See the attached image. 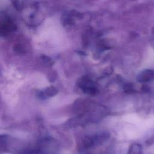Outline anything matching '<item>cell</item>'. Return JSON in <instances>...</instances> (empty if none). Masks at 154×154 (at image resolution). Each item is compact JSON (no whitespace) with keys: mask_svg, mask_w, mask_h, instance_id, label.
Instances as JSON below:
<instances>
[{"mask_svg":"<svg viewBox=\"0 0 154 154\" xmlns=\"http://www.w3.org/2000/svg\"><path fill=\"white\" fill-rule=\"evenodd\" d=\"M77 85L85 94L94 95L98 92L96 84L88 76L81 77L77 81Z\"/></svg>","mask_w":154,"mask_h":154,"instance_id":"cell-1","label":"cell"},{"mask_svg":"<svg viewBox=\"0 0 154 154\" xmlns=\"http://www.w3.org/2000/svg\"><path fill=\"white\" fill-rule=\"evenodd\" d=\"M41 59H42V60L45 62L46 63H48V64H52L53 63V61L52 60H51V58H49V57H47L46 55H42V57H41Z\"/></svg>","mask_w":154,"mask_h":154,"instance_id":"cell-7","label":"cell"},{"mask_svg":"<svg viewBox=\"0 0 154 154\" xmlns=\"http://www.w3.org/2000/svg\"><path fill=\"white\" fill-rule=\"evenodd\" d=\"M154 78V71L152 70H145L141 72L137 78L139 82H146Z\"/></svg>","mask_w":154,"mask_h":154,"instance_id":"cell-5","label":"cell"},{"mask_svg":"<svg viewBox=\"0 0 154 154\" xmlns=\"http://www.w3.org/2000/svg\"><path fill=\"white\" fill-rule=\"evenodd\" d=\"M123 88L126 92H128V93H130L134 90L133 86L131 84H126V85H125Z\"/></svg>","mask_w":154,"mask_h":154,"instance_id":"cell-8","label":"cell"},{"mask_svg":"<svg viewBox=\"0 0 154 154\" xmlns=\"http://www.w3.org/2000/svg\"><path fill=\"white\" fill-rule=\"evenodd\" d=\"M76 12L73 13V11L68 12L67 11L66 13H64L62 16V23L63 25L67 28L72 26L75 23V17Z\"/></svg>","mask_w":154,"mask_h":154,"instance_id":"cell-3","label":"cell"},{"mask_svg":"<svg viewBox=\"0 0 154 154\" xmlns=\"http://www.w3.org/2000/svg\"><path fill=\"white\" fill-rule=\"evenodd\" d=\"M141 149L140 146L137 144H132L128 152V154H141Z\"/></svg>","mask_w":154,"mask_h":154,"instance_id":"cell-6","label":"cell"},{"mask_svg":"<svg viewBox=\"0 0 154 154\" xmlns=\"http://www.w3.org/2000/svg\"><path fill=\"white\" fill-rule=\"evenodd\" d=\"M35 14L34 13H32V14ZM31 17H34V16L33 15H31Z\"/></svg>","mask_w":154,"mask_h":154,"instance_id":"cell-9","label":"cell"},{"mask_svg":"<svg viewBox=\"0 0 154 154\" xmlns=\"http://www.w3.org/2000/svg\"><path fill=\"white\" fill-rule=\"evenodd\" d=\"M57 93L58 90L55 87L50 86L42 90L38 91L37 93V96L38 99L43 100L55 96L57 94Z\"/></svg>","mask_w":154,"mask_h":154,"instance_id":"cell-2","label":"cell"},{"mask_svg":"<svg viewBox=\"0 0 154 154\" xmlns=\"http://www.w3.org/2000/svg\"><path fill=\"white\" fill-rule=\"evenodd\" d=\"M16 29L15 25L10 20H6L1 24V35H6L8 32L14 31Z\"/></svg>","mask_w":154,"mask_h":154,"instance_id":"cell-4","label":"cell"}]
</instances>
